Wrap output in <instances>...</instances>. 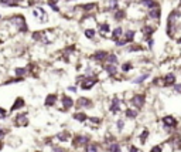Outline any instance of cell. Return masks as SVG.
<instances>
[{"mask_svg": "<svg viewBox=\"0 0 181 152\" xmlns=\"http://www.w3.org/2000/svg\"><path fill=\"white\" fill-rule=\"evenodd\" d=\"M9 23L12 26H14L20 33H27L28 31V26L26 23V18L21 16V14H14L9 18Z\"/></svg>", "mask_w": 181, "mask_h": 152, "instance_id": "obj_1", "label": "cell"}, {"mask_svg": "<svg viewBox=\"0 0 181 152\" xmlns=\"http://www.w3.org/2000/svg\"><path fill=\"white\" fill-rule=\"evenodd\" d=\"M74 148H85L89 142H91V136L89 135H74L71 139Z\"/></svg>", "mask_w": 181, "mask_h": 152, "instance_id": "obj_2", "label": "cell"}, {"mask_svg": "<svg viewBox=\"0 0 181 152\" xmlns=\"http://www.w3.org/2000/svg\"><path fill=\"white\" fill-rule=\"evenodd\" d=\"M144 104H146V95H144V94L136 92V94L132 95V98H130V105H132L133 108L140 110V108L144 107Z\"/></svg>", "mask_w": 181, "mask_h": 152, "instance_id": "obj_3", "label": "cell"}, {"mask_svg": "<svg viewBox=\"0 0 181 152\" xmlns=\"http://www.w3.org/2000/svg\"><path fill=\"white\" fill-rule=\"evenodd\" d=\"M13 124L16 125L17 128H26V127H28L30 119H28L26 112H18L14 117V119H13Z\"/></svg>", "mask_w": 181, "mask_h": 152, "instance_id": "obj_4", "label": "cell"}, {"mask_svg": "<svg viewBox=\"0 0 181 152\" xmlns=\"http://www.w3.org/2000/svg\"><path fill=\"white\" fill-rule=\"evenodd\" d=\"M75 107L78 108V111L81 110H91L94 108V101L88 97H79L77 101H75Z\"/></svg>", "mask_w": 181, "mask_h": 152, "instance_id": "obj_5", "label": "cell"}, {"mask_svg": "<svg viewBox=\"0 0 181 152\" xmlns=\"http://www.w3.org/2000/svg\"><path fill=\"white\" fill-rule=\"evenodd\" d=\"M161 122H163V127L165 129H174L177 127V124H178V121L174 115H164L161 118Z\"/></svg>", "mask_w": 181, "mask_h": 152, "instance_id": "obj_6", "label": "cell"}, {"mask_svg": "<svg viewBox=\"0 0 181 152\" xmlns=\"http://www.w3.org/2000/svg\"><path fill=\"white\" fill-rule=\"evenodd\" d=\"M122 111V100L119 98V97H113L112 98V101H110V105H109V112L110 114H119Z\"/></svg>", "mask_w": 181, "mask_h": 152, "instance_id": "obj_7", "label": "cell"}, {"mask_svg": "<svg viewBox=\"0 0 181 152\" xmlns=\"http://www.w3.org/2000/svg\"><path fill=\"white\" fill-rule=\"evenodd\" d=\"M96 84H98V78L96 77H86L82 83L79 84V87L83 91H88V90H92Z\"/></svg>", "mask_w": 181, "mask_h": 152, "instance_id": "obj_8", "label": "cell"}, {"mask_svg": "<svg viewBox=\"0 0 181 152\" xmlns=\"http://www.w3.org/2000/svg\"><path fill=\"white\" fill-rule=\"evenodd\" d=\"M61 105H62V111H68V110H71L72 107H75V101L69 97V95H66L64 94L62 97H61Z\"/></svg>", "mask_w": 181, "mask_h": 152, "instance_id": "obj_9", "label": "cell"}, {"mask_svg": "<svg viewBox=\"0 0 181 152\" xmlns=\"http://www.w3.org/2000/svg\"><path fill=\"white\" fill-rule=\"evenodd\" d=\"M108 51H105V50H96L94 54H92V60L94 61H98V63H105L106 61V58H108Z\"/></svg>", "mask_w": 181, "mask_h": 152, "instance_id": "obj_10", "label": "cell"}, {"mask_svg": "<svg viewBox=\"0 0 181 152\" xmlns=\"http://www.w3.org/2000/svg\"><path fill=\"white\" fill-rule=\"evenodd\" d=\"M176 83H177V77H176L174 73H167L163 77V85L164 87H173Z\"/></svg>", "mask_w": 181, "mask_h": 152, "instance_id": "obj_11", "label": "cell"}, {"mask_svg": "<svg viewBox=\"0 0 181 152\" xmlns=\"http://www.w3.org/2000/svg\"><path fill=\"white\" fill-rule=\"evenodd\" d=\"M55 139L57 141H60V142H69L71 139H72V135H71V132L69 131H66V129H64V131H61V132H58L57 135H55Z\"/></svg>", "mask_w": 181, "mask_h": 152, "instance_id": "obj_12", "label": "cell"}, {"mask_svg": "<svg viewBox=\"0 0 181 152\" xmlns=\"http://www.w3.org/2000/svg\"><path fill=\"white\" fill-rule=\"evenodd\" d=\"M58 101V94H55V92H49L48 95L45 97V100H44V105L45 107H54L55 104Z\"/></svg>", "mask_w": 181, "mask_h": 152, "instance_id": "obj_13", "label": "cell"}, {"mask_svg": "<svg viewBox=\"0 0 181 152\" xmlns=\"http://www.w3.org/2000/svg\"><path fill=\"white\" fill-rule=\"evenodd\" d=\"M26 107V100L23 98V97H17L16 100H14V104L12 105V108H10V112H14L17 110H21V108H24Z\"/></svg>", "mask_w": 181, "mask_h": 152, "instance_id": "obj_14", "label": "cell"}, {"mask_svg": "<svg viewBox=\"0 0 181 152\" xmlns=\"http://www.w3.org/2000/svg\"><path fill=\"white\" fill-rule=\"evenodd\" d=\"M137 115H139V110H136V108H133V107H129V108L125 110V118L136 119Z\"/></svg>", "mask_w": 181, "mask_h": 152, "instance_id": "obj_15", "label": "cell"}, {"mask_svg": "<svg viewBox=\"0 0 181 152\" xmlns=\"http://www.w3.org/2000/svg\"><path fill=\"white\" fill-rule=\"evenodd\" d=\"M103 71H105L108 75L115 77L116 74H117V67L113 66V64H105V66H103Z\"/></svg>", "mask_w": 181, "mask_h": 152, "instance_id": "obj_16", "label": "cell"}, {"mask_svg": "<svg viewBox=\"0 0 181 152\" xmlns=\"http://www.w3.org/2000/svg\"><path fill=\"white\" fill-rule=\"evenodd\" d=\"M72 118L75 121H79V122H86L88 118H89V115H86L83 111H77V112L72 114Z\"/></svg>", "mask_w": 181, "mask_h": 152, "instance_id": "obj_17", "label": "cell"}, {"mask_svg": "<svg viewBox=\"0 0 181 152\" xmlns=\"http://www.w3.org/2000/svg\"><path fill=\"white\" fill-rule=\"evenodd\" d=\"M100 151V147H99V144H96V142H89L85 148H83V152H99Z\"/></svg>", "mask_w": 181, "mask_h": 152, "instance_id": "obj_18", "label": "cell"}, {"mask_svg": "<svg viewBox=\"0 0 181 152\" xmlns=\"http://www.w3.org/2000/svg\"><path fill=\"white\" fill-rule=\"evenodd\" d=\"M96 6H98L96 3H86V4H81L78 9H79V10H83L85 13H91L94 9H96Z\"/></svg>", "mask_w": 181, "mask_h": 152, "instance_id": "obj_19", "label": "cell"}, {"mask_svg": "<svg viewBox=\"0 0 181 152\" xmlns=\"http://www.w3.org/2000/svg\"><path fill=\"white\" fill-rule=\"evenodd\" d=\"M108 152H123V149H122V145L115 141V142L108 145Z\"/></svg>", "mask_w": 181, "mask_h": 152, "instance_id": "obj_20", "label": "cell"}, {"mask_svg": "<svg viewBox=\"0 0 181 152\" xmlns=\"http://www.w3.org/2000/svg\"><path fill=\"white\" fill-rule=\"evenodd\" d=\"M148 77H150V74H148V73H144V74H140V75H139V77H134V78H133V84H143V83H144V81H146V80H147Z\"/></svg>", "mask_w": 181, "mask_h": 152, "instance_id": "obj_21", "label": "cell"}, {"mask_svg": "<svg viewBox=\"0 0 181 152\" xmlns=\"http://www.w3.org/2000/svg\"><path fill=\"white\" fill-rule=\"evenodd\" d=\"M28 73V70L27 67H17L14 68V75L16 77H21V78H24V75Z\"/></svg>", "mask_w": 181, "mask_h": 152, "instance_id": "obj_22", "label": "cell"}, {"mask_svg": "<svg viewBox=\"0 0 181 152\" xmlns=\"http://www.w3.org/2000/svg\"><path fill=\"white\" fill-rule=\"evenodd\" d=\"M148 17L153 18V20H159V18H160V9H159V7L151 9V10L148 12Z\"/></svg>", "mask_w": 181, "mask_h": 152, "instance_id": "obj_23", "label": "cell"}, {"mask_svg": "<svg viewBox=\"0 0 181 152\" xmlns=\"http://www.w3.org/2000/svg\"><path fill=\"white\" fill-rule=\"evenodd\" d=\"M122 36H123V29H122L120 26L112 30V37H113L115 40H119V38H120Z\"/></svg>", "mask_w": 181, "mask_h": 152, "instance_id": "obj_24", "label": "cell"}, {"mask_svg": "<svg viewBox=\"0 0 181 152\" xmlns=\"http://www.w3.org/2000/svg\"><path fill=\"white\" fill-rule=\"evenodd\" d=\"M142 6H144V7L151 10V9L157 7V3H156V0H142Z\"/></svg>", "mask_w": 181, "mask_h": 152, "instance_id": "obj_25", "label": "cell"}, {"mask_svg": "<svg viewBox=\"0 0 181 152\" xmlns=\"http://www.w3.org/2000/svg\"><path fill=\"white\" fill-rule=\"evenodd\" d=\"M117 61H119V60H117V55H116V54H108V58H106L105 63H106V64H113V66H116Z\"/></svg>", "mask_w": 181, "mask_h": 152, "instance_id": "obj_26", "label": "cell"}, {"mask_svg": "<svg viewBox=\"0 0 181 152\" xmlns=\"http://www.w3.org/2000/svg\"><path fill=\"white\" fill-rule=\"evenodd\" d=\"M125 125H126V119L125 118H119L116 121V129H117L119 132H122V131L125 129Z\"/></svg>", "mask_w": 181, "mask_h": 152, "instance_id": "obj_27", "label": "cell"}, {"mask_svg": "<svg viewBox=\"0 0 181 152\" xmlns=\"http://www.w3.org/2000/svg\"><path fill=\"white\" fill-rule=\"evenodd\" d=\"M134 34H136V31H134V30H127V31H125V36H123V38L126 40V43H129V41H133V38H134Z\"/></svg>", "mask_w": 181, "mask_h": 152, "instance_id": "obj_28", "label": "cell"}, {"mask_svg": "<svg viewBox=\"0 0 181 152\" xmlns=\"http://www.w3.org/2000/svg\"><path fill=\"white\" fill-rule=\"evenodd\" d=\"M148 135H150L148 129H143V132L139 135V141H140V144H142V145H143V144H146V141H147Z\"/></svg>", "mask_w": 181, "mask_h": 152, "instance_id": "obj_29", "label": "cell"}, {"mask_svg": "<svg viewBox=\"0 0 181 152\" xmlns=\"http://www.w3.org/2000/svg\"><path fill=\"white\" fill-rule=\"evenodd\" d=\"M109 30H110V27H109V24L105 21V23H100L99 24V33L100 34H106L109 33Z\"/></svg>", "mask_w": 181, "mask_h": 152, "instance_id": "obj_30", "label": "cell"}, {"mask_svg": "<svg viewBox=\"0 0 181 152\" xmlns=\"http://www.w3.org/2000/svg\"><path fill=\"white\" fill-rule=\"evenodd\" d=\"M126 16V13H125V10H116L115 13H113V18L117 20V21H120V20H123Z\"/></svg>", "mask_w": 181, "mask_h": 152, "instance_id": "obj_31", "label": "cell"}, {"mask_svg": "<svg viewBox=\"0 0 181 152\" xmlns=\"http://www.w3.org/2000/svg\"><path fill=\"white\" fill-rule=\"evenodd\" d=\"M117 9V0H108V12H113Z\"/></svg>", "mask_w": 181, "mask_h": 152, "instance_id": "obj_32", "label": "cell"}, {"mask_svg": "<svg viewBox=\"0 0 181 152\" xmlns=\"http://www.w3.org/2000/svg\"><path fill=\"white\" fill-rule=\"evenodd\" d=\"M95 36H96V30L95 29H86L85 30V37L86 38L92 40V38H95Z\"/></svg>", "mask_w": 181, "mask_h": 152, "instance_id": "obj_33", "label": "cell"}, {"mask_svg": "<svg viewBox=\"0 0 181 152\" xmlns=\"http://www.w3.org/2000/svg\"><path fill=\"white\" fill-rule=\"evenodd\" d=\"M0 4H3V6H7V7H14V6H18V3H17L16 0H0Z\"/></svg>", "mask_w": 181, "mask_h": 152, "instance_id": "obj_34", "label": "cell"}, {"mask_svg": "<svg viewBox=\"0 0 181 152\" xmlns=\"http://www.w3.org/2000/svg\"><path fill=\"white\" fill-rule=\"evenodd\" d=\"M21 81H24V78H21V77H14V78H9V80L4 81L3 84H16V83H21Z\"/></svg>", "mask_w": 181, "mask_h": 152, "instance_id": "obj_35", "label": "cell"}, {"mask_svg": "<svg viewBox=\"0 0 181 152\" xmlns=\"http://www.w3.org/2000/svg\"><path fill=\"white\" fill-rule=\"evenodd\" d=\"M88 121H89L91 124H94V125H100V124H102V118H99V117H89Z\"/></svg>", "mask_w": 181, "mask_h": 152, "instance_id": "obj_36", "label": "cell"}, {"mask_svg": "<svg viewBox=\"0 0 181 152\" xmlns=\"http://www.w3.org/2000/svg\"><path fill=\"white\" fill-rule=\"evenodd\" d=\"M51 152H68V151H66V148H64V147L51 145Z\"/></svg>", "mask_w": 181, "mask_h": 152, "instance_id": "obj_37", "label": "cell"}, {"mask_svg": "<svg viewBox=\"0 0 181 152\" xmlns=\"http://www.w3.org/2000/svg\"><path fill=\"white\" fill-rule=\"evenodd\" d=\"M132 68H133L132 63H123V64H122V71H123V73H129Z\"/></svg>", "mask_w": 181, "mask_h": 152, "instance_id": "obj_38", "label": "cell"}, {"mask_svg": "<svg viewBox=\"0 0 181 152\" xmlns=\"http://www.w3.org/2000/svg\"><path fill=\"white\" fill-rule=\"evenodd\" d=\"M173 87H174L173 90H174V92H176V94H181V81H180V83H176Z\"/></svg>", "mask_w": 181, "mask_h": 152, "instance_id": "obj_39", "label": "cell"}, {"mask_svg": "<svg viewBox=\"0 0 181 152\" xmlns=\"http://www.w3.org/2000/svg\"><path fill=\"white\" fill-rule=\"evenodd\" d=\"M7 132H9V129H6V128H3V127H0V141L4 138V136L7 135Z\"/></svg>", "mask_w": 181, "mask_h": 152, "instance_id": "obj_40", "label": "cell"}, {"mask_svg": "<svg viewBox=\"0 0 181 152\" xmlns=\"http://www.w3.org/2000/svg\"><path fill=\"white\" fill-rule=\"evenodd\" d=\"M148 152H163V147L161 145H154Z\"/></svg>", "mask_w": 181, "mask_h": 152, "instance_id": "obj_41", "label": "cell"}, {"mask_svg": "<svg viewBox=\"0 0 181 152\" xmlns=\"http://www.w3.org/2000/svg\"><path fill=\"white\" fill-rule=\"evenodd\" d=\"M142 50H143L142 46H132V47H129V51H142Z\"/></svg>", "mask_w": 181, "mask_h": 152, "instance_id": "obj_42", "label": "cell"}, {"mask_svg": "<svg viewBox=\"0 0 181 152\" xmlns=\"http://www.w3.org/2000/svg\"><path fill=\"white\" fill-rule=\"evenodd\" d=\"M126 44V40L123 38V40H116V46L117 47H120V46H125Z\"/></svg>", "mask_w": 181, "mask_h": 152, "instance_id": "obj_43", "label": "cell"}, {"mask_svg": "<svg viewBox=\"0 0 181 152\" xmlns=\"http://www.w3.org/2000/svg\"><path fill=\"white\" fill-rule=\"evenodd\" d=\"M127 151H129V152H139V148H137L136 145H130Z\"/></svg>", "mask_w": 181, "mask_h": 152, "instance_id": "obj_44", "label": "cell"}, {"mask_svg": "<svg viewBox=\"0 0 181 152\" xmlns=\"http://www.w3.org/2000/svg\"><path fill=\"white\" fill-rule=\"evenodd\" d=\"M74 51H75V47H74V46H69L68 49H65L66 54H71V53H74Z\"/></svg>", "mask_w": 181, "mask_h": 152, "instance_id": "obj_45", "label": "cell"}, {"mask_svg": "<svg viewBox=\"0 0 181 152\" xmlns=\"http://www.w3.org/2000/svg\"><path fill=\"white\" fill-rule=\"evenodd\" d=\"M66 90H68V91H71V92H77V85H69Z\"/></svg>", "mask_w": 181, "mask_h": 152, "instance_id": "obj_46", "label": "cell"}, {"mask_svg": "<svg viewBox=\"0 0 181 152\" xmlns=\"http://www.w3.org/2000/svg\"><path fill=\"white\" fill-rule=\"evenodd\" d=\"M1 148H3V142L0 141V151H1Z\"/></svg>", "mask_w": 181, "mask_h": 152, "instance_id": "obj_47", "label": "cell"}, {"mask_svg": "<svg viewBox=\"0 0 181 152\" xmlns=\"http://www.w3.org/2000/svg\"><path fill=\"white\" fill-rule=\"evenodd\" d=\"M34 152H44V151H40V149H38V151H34Z\"/></svg>", "mask_w": 181, "mask_h": 152, "instance_id": "obj_48", "label": "cell"}, {"mask_svg": "<svg viewBox=\"0 0 181 152\" xmlns=\"http://www.w3.org/2000/svg\"><path fill=\"white\" fill-rule=\"evenodd\" d=\"M178 43H181V38H180V40H178Z\"/></svg>", "mask_w": 181, "mask_h": 152, "instance_id": "obj_49", "label": "cell"}, {"mask_svg": "<svg viewBox=\"0 0 181 152\" xmlns=\"http://www.w3.org/2000/svg\"><path fill=\"white\" fill-rule=\"evenodd\" d=\"M66 1H72V0H66Z\"/></svg>", "mask_w": 181, "mask_h": 152, "instance_id": "obj_50", "label": "cell"}]
</instances>
